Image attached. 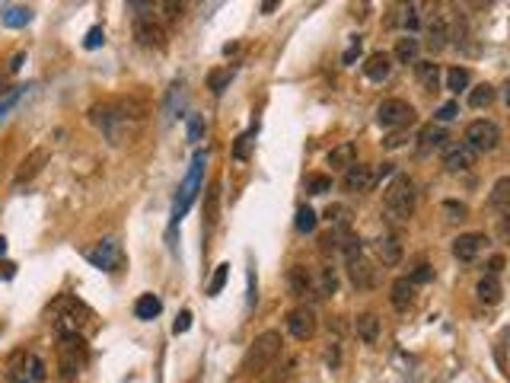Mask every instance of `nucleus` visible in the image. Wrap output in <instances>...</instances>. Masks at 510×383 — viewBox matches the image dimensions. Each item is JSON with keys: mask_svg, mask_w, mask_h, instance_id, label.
<instances>
[{"mask_svg": "<svg viewBox=\"0 0 510 383\" xmlns=\"http://www.w3.org/2000/svg\"><path fill=\"white\" fill-rule=\"evenodd\" d=\"M414 202H418V192H414L412 176H395L383 195V214L393 223H402L414 214Z\"/></svg>", "mask_w": 510, "mask_h": 383, "instance_id": "obj_1", "label": "nucleus"}, {"mask_svg": "<svg viewBox=\"0 0 510 383\" xmlns=\"http://www.w3.org/2000/svg\"><path fill=\"white\" fill-rule=\"evenodd\" d=\"M281 345H284V339H281V332H275V329L255 335V342L249 345V351H246L242 368H246L249 374H265V370L281 358Z\"/></svg>", "mask_w": 510, "mask_h": 383, "instance_id": "obj_2", "label": "nucleus"}, {"mask_svg": "<svg viewBox=\"0 0 510 383\" xmlns=\"http://www.w3.org/2000/svg\"><path fill=\"white\" fill-rule=\"evenodd\" d=\"M204 163H207L204 150H195L192 169H188L185 182H182V188H179V198H176V205H173V223L182 221V217H185V211L192 208L195 195H198V188H201V173H204Z\"/></svg>", "mask_w": 510, "mask_h": 383, "instance_id": "obj_3", "label": "nucleus"}, {"mask_svg": "<svg viewBox=\"0 0 510 383\" xmlns=\"http://www.w3.org/2000/svg\"><path fill=\"white\" fill-rule=\"evenodd\" d=\"M86 342H83V335H64L61 345H58V364H61V377L64 380H74L77 374L83 370V364H86Z\"/></svg>", "mask_w": 510, "mask_h": 383, "instance_id": "obj_4", "label": "nucleus"}, {"mask_svg": "<svg viewBox=\"0 0 510 383\" xmlns=\"http://www.w3.org/2000/svg\"><path fill=\"white\" fill-rule=\"evenodd\" d=\"M414 122V105L405 99H383L377 105V125L383 131H395V128H408Z\"/></svg>", "mask_w": 510, "mask_h": 383, "instance_id": "obj_5", "label": "nucleus"}, {"mask_svg": "<svg viewBox=\"0 0 510 383\" xmlns=\"http://www.w3.org/2000/svg\"><path fill=\"white\" fill-rule=\"evenodd\" d=\"M462 144L469 147L472 153H491V150H497V144H501V128L488 119H478L466 128Z\"/></svg>", "mask_w": 510, "mask_h": 383, "instance_id": "obj_6", "label": "nucleus"}, {"mask_svg": "<svg viewBox=\"0 0 510 383\" xmlns=\"http://www.w3.org/2000/svg\"><path fill=\"white\" fill-rule=\"evenodd\" d=\"M284 326H287V332L294 335L296 342H306L316 335V310L313 306H294L287 313V320H284Z\"/></svg>", "mask_w": 510, "mask_h": 383, "instance_id": "obj_7", "label": "nucleus"}, {"mask_svg": "<svg viewBox=\"0 0 510 383\" xmlns=\"http://www.w3.org/2000/svg\"><path fill=\"white\" fill-rule=\"evenodd\" d=\"M86 259H90L96 268H103V272H118L124 262V252L115 240H103L96 249H86Z\"/></svg>", "mask_w": 510, "mask_h": 383, "instance_id": "obj_8", "label": "nucleus"}, {"mask_svg": "<svg viewBox=\"0 0 510 383\" xmlns=\"http://www.w3.org/2000/svg\"><path fill=\"white\" fill-rule=\"evenodd\" d=\"M134 39L144 48H166V29L153 22V16H138L134 20Z\"/></svg>", "mask_w": 510, "mask_h": 383, "instance_id": "obj_9", "label": "nucleus"}, {"mask_svg": "<svg viewBox=\"0 0 510 383\" xmlns=\"http://www.w3.org/2000/svg\"><path fill=\"white\" fill-rule=\"evenodd\" d=\"M345 192H351V195H360V192H370L373 186H377V173H373V167H364V163H354L351 169H345Z\"/></svg>", "mask_w": 510, "mask_h": 383, "instance_id": "obj_10", "label": "nucleus"}, {"mask_svg": "<svg viewBox=\"0 0 510 383\" xmlns=\"http://www.w3.org/2000/svg\"><path fill=\"white\" fill-rule=\"evenodd\" d=\"M485 243H488L485 233H459V237L453 240V256L459 259V262H476L478 252L485 249Z\"/></svg>", "mask_w": 510, "mask_h": 383, "instance_id": "obj_11", "label": "nucleus"}, {"mask_svg": "<svg viewBox=\"0 0 510 383\" xmlns=\"http://www.w3.org/2000/svg\"><path fill=\"white\" fill-rule=\"evenodd\" d=\"M476 167V153L469 150L466 144H456L443 150V169L447 173H466V169Z\"/></svg>", "mask_w": 510, "mask_h": 383, "instance_id": "obj_12", "label": "nucleus"}, {"mask_svg": "<svg viewBox=\"0 0 510 383\" xmlns=\"http://www.w3.org/2000/svg\"><path fill=\"white\" fill-rule=\"evenodd\" d=\"M364 74H367V80H373V84L389 80V74H393V55H389V51H373V55H367Z\"/></svg>", "mask_w": 510, "mask_h": 383, "instance_id": "obj_13", "label": "nucleus"}, {"mask_svg": "<svg viewBox=\"0 0 510 383\" xmlns=\"http://www.w3.org/2000/svg\"><path fill=\"white\" fill-rule=\"evenodd\" d=\"M348 278H351V285L358 287V291H370V287L377 285V268H373L364 256L351 259V262H348Z\"/></svg>", "mask_w": 510, "mask_h": 383, "instance_id": "obj_14", "label": "nucleus"}, {"mask_svg": "<svg viewBox=\"0 0 510 383\" xmlns=\"http://www.w3.org/2000/svg\"><path fill=\"white\" fill-rule=\"evenodd\" d=\"M45 163H48V150H45V147H35L26 160L20 163V169H16V176H13V186H22V182L35 179V176L41 173V167H45Z\"/></svg>", "mask_w": 510, "mask_h": 383, "instance_id": "obj_15", "label": "nucleus"}, {"mask_svg": "<svg viewBox=\"0 0 510 383\" xmlns=\"http://www.w3.org/2000/svg\"><path fill=\"white\" fill-rule=\"evenodd\" d=\"M325 160H329L332 169H351L358 163V144L354 141H341L338 147H332Z\"/></svg>", "mask_w": 510, "mask_h": 383, "instance_id": "obj_16", "label": "nucleus"}, {"mask_svg": "<svg viewBox=\"0 0 510 383\" xmlns=\"http://www.w3.org/2000/svg\"><path fill=\"white\" fill-rule=\"evenodd\" d=\"M287 287L294 297H306V294L313 291V275L306 265H290V272H287Z\"/></svg>", "mask_w": 510, "mask_h": 383, "instance_id": "obj_17", "label": "nucleus"}, {"mask_svg": "<svg viewBox=\"0 0 510 383\" xmlns=\"http://www.w3.org/2000/svg\"><path fill=\"white\" fill-rule=\"evenodd\" d=\"M447 141H450L447 128H443V125H428V128H421V134H418V150H421V153L440 150V147L447 144Z\"/></svg>", "mask_w": 510, "mask_h": 383, "instance_id": "obj_18", "label": "nucleus"}, {"mask_svg": "<svg viewBox=\"0 0 510 383\" xmlns=\"http://www.w3.org/2000/svg\"><path fill=\"white\" fill-rule=\"evenodd\" d=\"M354 332H358V339L364 342V345H377V339H379V316L377 313H358V320H354Z\"/></svg>", "mask_w": 510, "mask_h": 383, "instance_id": "obj_19", "label": "nucleus"}, {"mask_svg": "<svg viewBox=\"0 0 510 383\" xmlns=\"http://www.w3.org/2000/svg\"><path fill=\"white\" fill-rule=\"evenodd\" d=\"M447 45H450V26L443 16H434V20L428 22V48L437 55V51H443Z\"/></svg>", "mask_w": 510, "mask_h": 383, "instance_id": "obj_20", "label": "nucleus"}, {"mask_svg": "<svg viewBox=\"0 0 510 383\" xmlns=\"http://www.w3.org/2000/svg\"><path fill=\"white\" fill-rule=\"evenodd\" d=\"M389 300H393L395 310H408L414 304V285L412 278H395L393 287H389Z\"/></svg>", "mask_w": 510, "mask_h": 383, "instance_id": "obj_21", "label": "nucleus"}, {"mask_svg": "<svg viewBox=\"0 0 510 383\" xmlns=\"http://www.w3.org/2000/svg\"><path fill=\"white\" fill-rule=\"evenodd\" d=\"M414 77H418V84L424 86V93H434L437 86H440V64L418 61V64H414Z\"/></svg>", "mask_w": 510, "mask_h": 383, "instance_id": "obj_22", "label": "nucleus"}, {"mask_svg": "<svg viewBox=\"0 0 510 383\" xmlns=\"http://www.w3.org/2000/svg\"><path fill=\"white\" fill-rule=\"evenodd\" d=\"M159 313H163V300H159L157 294H140V297L134 300V316H138V320L150 323V320H157Z\"/></svg>", "mask_w": 510, "mask_h": 383, "instance_id": "obj_23", "label": "nucleus"}, {"mask_svg": "<svg viewBox=\"0 0 510 383\" xmlns=\"http://www.w3.org/2000/svg\"><path fill=\"white\" fill-rule=\"evenodd\" d=\"M32 7H22V4H10V7H4L0 10V20H4V26H10V29H22V26H29L32 22Z\"/></svg>", "mask_w": 510, "mask_h": 383, "instance_id": "obj_24", "label": "nucleus"}, {"mask_svg": "<svg viewBox=\"0 0 510 383\" xmlns=\"http://www.w3.org/2000/svg\"><path fill=\"white\" fill-rule=\"evenodd\" d=\"M377 252H379V259H383V265H399L402 262V243H399V237H393V233L379 237L377 240Z\"/></svg>", "mask_w": 510, "mask_h": 383, "instance_id": "obj_25", "label": "nucleus"}, {"mask_svg": "<svg viewBox=\"0 0 510 383\" xmlns=\"http://www.w3.org/2000/svg\"><path fill=\"white\" fill-rule=\"evenodd\" d=\"M418 51H421V42L414 39V35H405V39H399L393 48V58L399 64H418Z\"/></svg>", "mask_w": 510, "mask_h": 383, "instance_id": "obj_26", "label": "nucleus"}, {"mask_svg": "<svg viewBox=\"0 0 510 383\" xmlns=\"http://www.w3.org/2000/svg\"><path fill=\"white\" fill-rule=\"evenodd\" d=\"M491 205L510 221V176H504V179L495 182V188H491Z\"/></svg>", "mask_w": 510, "mask_h": 383, "instance_id": "obj_27", "label": "nucleus"}, {"mask_svg": "<svg viewBox=\"0 0 510 383\" xmlns=\"http://www.w3.org/2000/svg\"><path fill=\"white\" fill-rule=\"evenodd\" d=\"M476 294H478V300H482V304H497V300H501V294H504V287H501V281H497V275H485V278L478 281Z\"/></svg>", "mask_w": 510, "mask_h": 383, "instance_id": "obj_28", "label": "nucleus"}, {"mask_svg": "<svg viewBox=\"0 0 510 383\" xmlns=\"http://www.w3.org/2000/svg\"><path fill=\"white\" fill-rule=\"evenodd\" d=\"M22 374H26V383H45L48 380V364H45V358L41 355H26V368H22Z\"/></svg>", "mask_w": 510, "mask_h": 383, "instance_id": "obj_29", "label": "nucleus"}, {"mask_svg": "<svg viewBox=\"0 0 510 383\" xmlns=\"http://www.w3.org/2000/svg\"><path fill=\"white\" fill-rule=\"evenodd\" d=\"M495 96L497 93H495V86L491 84H478L476 90H469V105L472 109H488V105L495 103Z\"/></svg>", "mask_w": 510, "mask_h": 383, "instance_id": "obj_30", "label": "nucleus"}, {"mask_svg": "<svg viewBox=\"0 0 510 383\" xmlns=\"http://www.w3.org/2000/svg\"><path fill=\"white\" fill-rule=\"evenodd\" d=\"M296 364H300V361H296V358L290 355L287 361L281 364V368H275V374L265 377V383H294V377H296Z\"/></svg>", "mask_w": 510, "mask_h": 383, "instance_id": "obj_31", "label": "nucleus"}, {"mask_svg": "<svg viewBox=\"0 0 510 383\" xmlns=\"http://www.w3.org/2000/svg\"><path fill=\"white\" fill-rule=\"evenodd\" d=\"M466 86H469V70H466V67H450L447 70V90L459 96Z\"/></svg>", "mask_w": 510, "mask_h": 383, "instance_id": "obj_32", "label": "nucleus"}, {"mask_svg": "<svg viewBox=\"0 0 510 383\" xmlns=\"http://www.w3.org/2000/svg\"><path fill=\"white\" fill-rule=\"evenodd\" d=\"M306 192H310V195H325V192H332V176H325V173L306 176Z\"/></svg>", "mask_w": 510, "mask_h": 383, "instance_id": "obj_33", "label": "nucleus"}, {"mask_svg": "<svg viewBox=\"0 0 510 383\" xmlns=\"http://www.w3.org/2000/svg\"><path fill=\"white\" fill-rule=\"evenodd\" d=\"M338 291V275L332 265H325L322 275H319V297H332Z\"/></svg>", "mask_w": 510, "mask_h": 383, "instance_id": "obj_34", "label": "nucleus"}, {"mask_svg": "<svg viewBox=\"0 0 510 383\" xmlns=\"http://www.w3.org/2000/svg\"><path fill=\"white\" fill-rule=\"evenodd\" d=\"M227 278H230V262H221L214 278H211V285H207V297H217L223 291V285H227Z\"/></svg>", "mask_w": 510, "mask_h": 383, "instance_id": "obj_35", "label": "nucleus"}, {"mask_svg": "<svg viewBox=\"0 0 510 383\" xmlns=\"http://www.w3.org/2000/svg\"><path fill=\"white\" fill-rule=\"evenodd\" d=\"M230 70H211V74H207V90L214 93V96H221L223 90H227L230 86Z\"/></svg>", "mask_w": 510, "mask_h": 383, "instance_id": "obj_36", "label": "nucleus"}, {"mask_svg": "<svg viewBox=\"0 0 510 383\" xmlns=\"http://www.w3.org/2000/svg\"><path fill=\"white\" fill-rule=\"evenodd\" d=\"M316 211L313 208H296V230H300V233H313V230H316Z\"/></svg>", "mask_w": 510, "mask_h": 383, "instance_id": "obj_37", "label": "nucleus"}, {"mask_svg": "<svg viewBox=\"0 0 510 383\" xmlns=\"http://www.w3.org/2000/svg\"><path fill=\"white\" fill-rule=\"evenodd\" d=\"M29 90H32V86H20V90H13V93H7V96L0 99V122L7 119V112H10V109H16V105H20V99H22V96H26V93H29Z\"/></svg>", "mask_w": 510, "mask_h": 383, "instance_id": "obj_38", "label": "nucleus"}, {"mask_svg": "<svg viewBox=\"0 0 510 383\" xmlns=\"http://www.w3.org/2000/svg\"><path fill=\"white\" fill-rule=\"evenodd\" d=\"M176 103H182V80H176V84L169 86V93H166V105H163L166 119H173V112H176Z\"/></svg>", "mask_w": 510, "mask_h": 383, "instance_id": "obj_39", "label": "nucleus"}, {"mask_svg": "<svg viewBox=\"0 0 510 383\" xmlns=\"http://www.w3.org/2000/svg\"><path fill=\"white\" fill-rule=\"evenodd\" d=\"M252 144H255V128L236 138V147H233V157H236V160H246V157H249V147H252Z\"/></svg>", "mask_w": 510, "mask_h": 383, "instance_id": "obj_40", "label": "nucleus"}, {"mask_svg": "<svg viewBox=\"0 0 510 383\" xmlns=\"http://www.w3.org/2000/svg\"><path fill=\"white\" fill-rule=\"evenodd\" d=\"M325 221L335 223V227H348V208H345V205H329Z\"/></svg>", "mask_w": 510, "mask_h": 383, "instance_id": "obj_41", "label": "nucleus"}, {"mask_svg": "<svg viewBox=\"0 0 510 383\" xmlns=\"http://www.w3.org/2000/svg\"><path fill=\"white\" fill-rule=\"evenodd\" d=\"M443 214H447V221H466V217H469V208L462 202H443Z\"/></svg>", "mask_w": 510, "mask_h": 383, "instance_id": "obj_42", "label": "nucleus"}, {"mask_svg": "<svg viewBox=\"0 0 510 383\" xmlns=\"http://www.w3.org/2000/svg\"><path fill=\"white\" fill-rule=\"evenodd\" d=\"M408 278H412L414 287H418V285H428V281L434 278V268H431V265H418V268H414V272L408 275Z\"/></svg>", "mask_w": 510, "mask_h": 383, "instance_id": "obj_43", "label": "nucleus"}, {"mask_svg": "<svg viewBox=\"0 0 510 383\" xmlns=\"http://www.w3.org/2000/svg\"><path fill=\"white\" fill-rule=\"evenodd\" d=\"M105 42V32H103V26H93L90 32H86V39H83V45H86V48H99V45Z\"/></svg>", "mask_w": 510, "mask_h": 383, "instance_id": "obj_44", "label": "nucleus"}, {"mask_svg": "<svg viewBox=\"0 0 510 383\" xmlns=\"http://www.w3.org/2000/svg\"><path fill=\"white\" fill-rule=\"evenodd\" d=\"M201 131H204V119L201 115H188V141H198L201 138Z\"/></svg>", "mask_w": 510, "mask_h": 383, "instance_id": "obj_45", "label": "nucleus"}, {"mask_svg": "<svg viewBox=\"0 0 510 383\" xmlns=\"http://www.w3.org/2000/svg\"><path fill=\"white\" fill-rule=\"evenodd\" d=\"M188 326H192V310H182L179 320L173 323V335H185V332H188Z\"/></svg>", "mask_w": 510, "mask_h": 383, "instance_id": "obj_46", "label": "nucleus"}, {"mask_svg": "<svg viewBox=\"0 0 510 383\" xmlns=\"http://www.w3.org/2000/svg\"><path fill=\"white\" fill-rule=\"evenodd\" d=\"M456 115H459V103H443L440 109H437V119L440 122H453Z\"/></svg>", "mask_w": 510, "mask_h": 383, "instance_id": "obj_47", "label": "nucleus"}, {"mask_svg": "<svg viewBox=\"0 0 510 383\" xmlns=\"http://www.w3.org/2000/svg\"><path fill=\"white\" fill-rule=\"evenodd\" d=\"M418 10H421L418 4L405 7V16H402V26H405V29H418V22H421V20H418Z\"/></svg>", "mask_w": 510, "mask_h": 383, "instance_id": "obj_48", "label": "nucleus"}, {"mask_svg": "<svg viewBox=\"0 0 510 383\" xmlns=\"http://www.w3.org/2000/svg\"><path fill=\"white\" fill-rule=\"evenodd\" d=\"M358 55H360V35H354V39H351V48L345 51V58H341V61H345V64H351Z\"/></svg>", "mask_w": 510, "mask_h": 383, "instance_id": "obj_49", "label": "nucleus"}, {"mask_svg": "<svg viewBox=\"0 0 510 383\" xmlns=\"http://www.w3.org/2000/svg\"><path fill=\"white\" fill-rule=\"evenodd\" d=\"M159 10H166V20H179V13H182V4H159Z\"/></svg>", "mask_w": 510, "mask_h": 383, "instance_id": "obj_50", "label": "nucleus"}, {"mask_svg": "<svg viewBox=\"0 0 510 383\" xmlns=\"http://www.w3.org/2000/svg\"><path fill=\"white\" fill-rule=\"evenodd\" d=\"M504 268V259L501 256H491V262H488V275H497Z\"/></svg>", "mask_w": 510, "mask_h": 383, "instance_id": "obj_51", "label": "nucleus"}, {"mask_svg": "<svg viewBox=\"0 0 510 383\" xmlns=\"http://www.w3.org/2000/svg\"><path fill=\"white\" fill-rule=\"evenodd\" d=\"M22 61H26V55H22V51H16V55H13V61H10V70H13V74H16V70L22 67Z\"/></svg>", "mask_w": 510, "mask_h": 383, "instance_id": "obj_52", "label": "nucleus"}, {"mask_svg": "<svg viewBox=\"0 0 510 383\" xmlns=\"http://www.w3.org/2000/svg\"><path fill=\"white\" fill-rule=\"evenodd\" d=\"M329 364H332V368L338 364V345H332V349H329Z\"/></svg>", "mask_w": 510, "mask_h": 383, "instance_id": "obj_53", "label": "nucleus"}, {"mask_svg": "<svg viewBox=\"0 0 510 383\" xmlns=\"http://www.w3.org/2000/svg\"><path fill=\"white\" fill-rule=\"evenodd\" d=\"M504 103L510 105V80H507V86H504Z\"/></svg>", "mask_w": 510, "mask_h": 383, "instance_id": "obj_54", "label": "nucleus"}, {"mask_svg": "<svg viewBox=\"0 0 510 383\" xmlns=\"http://www.w3.org/2000/svg\"><path fill=\"white\" fill-rule=\"evenodd\" d=\"M4 252H7V240L0 237V256H4Z\"/></svg>", "mask_w": 510, "mask_h": 383, "instance_id": "obj_55", "label": "nucleus"}]
</instances>
